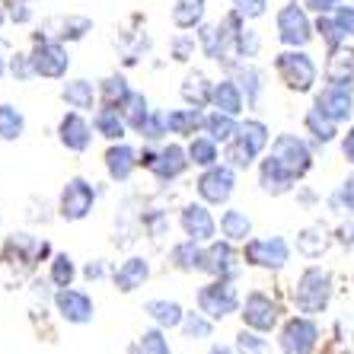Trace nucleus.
<instances>
[{
  "instance_id": "20e7f679",
  "label": "nucleus",
  "mask_w": 354,
  "mask_h": 354,
  "mask_svg": "<svg viewBox=\"0 0 354 354\" xmlns=\"http://www.w3.org/2000/svg\"><path fill=\"white\" fill-rule=\"evenodd\" d=\"M243 262L265 268V272H281L290 262V246L284 236H259L246 239L243 246Z\"/></svg>"
},
{
  "instance_id": "cd10ccee",
  "label": "nucleus",
  "mask_w": 354,
  "mask_h": 354,
  "mask_svg": "<svg viewBox=\"0 0 354 354\" xmlns=\"http://www.w3.org/2000/svg\"><path fill=\"white\" fill-rule=\"evenodd\" d=\"M329 227H322V223H310V227L297 233V252L306 259H319L329 249Z\"/></svg>"
},
{
  "instance_id": "2eb2a0df",
  "label": "nucleus",
  "mask_w": 354,
  "mask_h": 354,
  "mask_svg": "<svg viewBox=\"0 0 354 354\" xmlns=\"http://www.w3.org/2000/svg\"><path fill=\"white\" fill-rule=\"evenodd\" d=\"M354 86H342V83H329L322 86V93H316V106L332 118V122L345 124L354 115Z\"/></svg>"
},
{
  "instance_id": "f257e3e1",
  "label": "nucleus",
  "mask_w": 354,
  "mask_h": 354,
  "mask_svg": "<svg viewBox=\"0 0 354 354\" xmlns=\"http://www.w3.org/2000/svg\"><path fill=\"white\" fill-rule=\"evenodd\" d=\"M332 300V274L319 265H310L300 272V278L294 281V304L300 313L316 316L322 313Z\"/></svg>"
},
{
  "instance_id": "6ab92c4d",
  "label": "nucleus",
  "mask_w": 354,
  "mask_h": 354,
  "mask_svg": "<svg viewBox=\"0 0 354 354\" xmlns=\"http://www.w3.org/2000/svg\"><path fill=\"white\" fill-rule=\"evenodd\" d=\"M138 166H140V153L134 147H128V144H122V140H115L106 150V173L112 182H128Z\"/></svg>"
},
{
  "instance_id": "8fccbe9b",
  "label": "nucleus",
  "mask_w": 354,
  "mask_h": 354,
  "mask_svg": "<svg viewBox=\"0 0 354 354\" xmlns=\"http://www.w3.org/2000/svg\"><path fill=\"white\" fill-rule=\"evenodd\" d=\"M169 58L173 61L195 58V35H189L185 29H182L179 35H173V39H169Z\"/></svg>"
},
{
  "instance_id": "a211bd4d",
  "label": "nucleus",
  "mask_w": 354,
  "mask_h": 354,
  "mask_svg": "<svg viewBox=\"0 0 354 354\" xmlns=\"http://www.w3.org/2000/svg\"><path fill=\"white\" fill-rule=\"evenodd\" d=\"M259 185H262L265 195L278 198V195H288V192H294L297 176L290 173L284 163H278V160L268 153V157L259 163Z\"/></svg>"
},
{
  "instance_id": "052dcab7",
  "label": "nucleus",
  "mask_w": 354,
  "mask_h": 354,
  "mask_svg": "<svg viewBox=\"0 0 354 354\" xmlns=\"http://www.w3.org/2000/svg\"><path fill=\"white\" fill-rule=\"evenodd\" d=\"M144 223H147V230L153 233V236H160V233H163V227H166V217L163 214H153L150 221H144Z\"/></svg>"
},
{
  "instance_id": "e433bc0d",
  "label": "nucleus",
  "mask_w": 354,
  "mask_h": 354,
  "mask_svg": "<svg viewBox=\"0 0 354 354\" xmlns=\"http://www.w3.org/2000/svg\"><path fill=\"white\" fill-rule=\"evenodd\" d=\"M185 150H189L192 166H201V169H207V166H214L217 160H221V153H217V140L211 138V134H205V138H192V144Z\"/></svg>"
},
{
  "instance_id": "1a4fd4ad",
  "label": "nucleus",
  "mask_w": 354,
  "mask_h": 354,
  "mask_svg": "<svg viewBox=\"0 0 354 354\" xmlns=\"http://www.w3.org/2000/svg\"><path fill=\"white\" fill-rule=\"evenodd\" d=\"M29 58H32L35 77H45V80H61V77H67V71H71V55H67V48L55 39L35 41V48L29 51Z\"/></svg>"
},
{
  "instance_id": "f3484780",
  "label": "nucleus",
  "mask_w": 354,
  "mask_h": 354,
  "mask_svg": "<svg viewBox=\"0 0 354 354\" xmlns=\"http://www.w3.org/2000/svg\"><path fill=\"white\" fill-rule=\"evenodd\" d=\"M58 140L61 147H67L71 153H86L93 144V124L74 109L58 122Z\"/></svg>"
},
{
  "instance_id": "37998d69",
  "label": "nucleus",
  "mask_w": 354,
  "mask_h": 354,
  "mask_svg": "<svg viewBox=\"0 0 354 354\" xmlns=\"http://www.w3.org/2000/svg\"><path fill=\"white\" fill-rule=\"evenodd\" d=\"M77 278V265L74 259L67 256V252H58V256H51V274L48 281L55 284V288H71Z\"/></svg>"
},
{
  "instance_id": "5701e85b",
  "label": "nucleus",
  "mask_w": 354,
  "mask_h": 354,
  "mask_svg": "<svg viewBox=\"0 0 354 354\" xmlns=\"http://www.w3.org/2000/svg\"><path fill=\"white\" fill-rule=\"evenodd\" d=\"M211 106L217 112H227V115H239L243 109H246V96L239 90V83L230 80V77H223V80L214 83V93H211Z\"/></svg>"
},
{
  "instance_id": "f03ea898",
  "label": "nucleus",
  "mask_w": 354,
  "mask_h": 354,
  "mask_svg": "<svg viewBox=\"0 0 354 354\" xmlns=\"http://www.w3.org/2000/svg\"><path fill=\"white\" fill-rule=\"evenodd\" d=\"M274 29H278V41L288 48H306L316 35V23H310V10L297 0H288L274 17Z\"/></svg>"
},
{
  "instance_id": "58836bf2",
  "label": "nucleus",
  "mask_w": 354,
  "mask_h": 354,
  "mask_svg": "<svg viewBox=\"0 0 354 354\" xmlns=\"http://www.w3.org/2000/svg\"><path fill=\"white\" fill-rule=\"evenodd\" d=\"M239 140H246L252 150L262 153L268 147V140H272V131H268V124L259 122V118H246V122H239V131H236Z\"/></svg>"
},
{
  "instance_id": "69168bd1",
  "label": "nucleus",
  "mask_w": 354,
  "mask_h": 354,
  "mask_svg": "<svg viewBox=\"0 0 354 354\" xmlns=\"http://www.w3.org/2000/svg\"><path fill=\"white\" fill-rule=\"evenodd\" d=\"M7 71H10V64H7V61H3V58H0V77L7 74Z\"/></svg>"
},
{
  "instance_id": "774afa93",
  "label": "nucleus",
  "mask_w": 354,
  "mask_h": 354,
  "mask_svg": "<svg viewBox=\"0 0 354 354\" xmlns=\"http://www.w3.org/2000/svg\"><path fill=\"white\" fill-rule=\"evenodd\" d=\"M351 3H354V0H351Z\"/></svg>"
},
{
  "instance_id": "a878e982",
  "label": "nucleus",
  "mask_w": 354,
  "mask_h": 354,
  "mask_svg": "<svg viewBox=\"0 0 354 354\" xmlns=\"http://www.w3.org/2000/svg\"><path fill=\"white\" fill-rule=\"evenodd\" d=\"M93 128H96V134H102L106 140H122L124 134H128V122H124L122 109L106 106V102H102V109H96V115H93Z\"/></svg>"
},
{
  "instance_id": "13d9d810",
  "label": "nucleus",
  "mask_w": 354,
  "mask_h": 354,
  "mask_svg": "<svg viewBox=\"0 0 354 354\" xmlns=\"http://www.w3.org/2000/svg\"><path fill=\"white\" fill-rule=\"evenodd\" d=\"M106 274V265H102V259H96V262H90L86 268H83V278H90V281H99Z\"/></svg>"
},
{
  "instance_id": "0eeeda50",
  "label": "nucleus",
  "mask_w": 354,
  "mask_h": 354,
  "mask_svg": "<svg viewBox=\"0 0 354 354\" xmlns=\"http://www.w3.org/2000/svg\"><path fill=\"white\" fill-rule=\"evenodd\" d=\"M96 205V189H93V182H86L83 176H74V179L64 182V189H61V201H58V211L64 221L77 223L93 211Z\"/></svg>"
},
{
  "instance_id": "e2e57ef3",
  "label": "nucleus",
  "mask_w": 354,
  "mask_h": 354,
  "mask_svg": "<svg viewBox=\"0 0 354 354\" xmlns=\"http://www.w3.org/2000/svg\"><path fill=\"white\" fill-rule=\"evenodd\" d=\"M157 153H160V150H140V166L153 169V163H157Z\"/></svg>"
},
{
  "instance_id": "ea45409f",
  "label": "nucleus",
  "mask_w": 354,
  "mask_h": 354,
  "mask_svg": "<svg viewBox=\"0 0 354 354\" xmlns=\"http://www.w3.org/2000/svg\"><path fill=\"white\" fill-rule=\"evenodd\" d=\"M131 96V86H128V80H124L122 74H109L106 80L99 83V99L106 102V106H118L122 109V102Z\"/></svg>"
},
{
  "instance_id": "b1692460",
  "label": "nucleus",
  "mask_w": 354,
  "mask_h": 354,
  "mask_svg": "<svg viewBox=\"0 0 354 354\" xmlns=\"http://www.w3.org/2000/svg\"><path fill=\"white\" fill-rule=\"evenodd\" d=\"M205 112L195 106L189 109H173V112H166V124H169V134L176 138H195L198 131H205Z\"/></svg>"
},
{
  "instance_id": "39448f33",
  "label": "nucleus",
  "mask_w": 354,
  "mask_h": 354,
  "mask_svg": "<svg viewBox=\"0 0 354 354\" xmlns=\"http://www.w3.org/2000/svg\"><path fill=\"white\" fill-rule=\"evenodd\" d=\"M239 306L243 304H239V294H236V288H233V281L214 278V281H207L205 288L198 290V310H201L205 316H211L214 322L233 316Z\"/></svg>"
},
{
  "instance_id": "a18cd8bd",
  "label": "nucleus",
  "mask_w": 354,
  "mask_h": 354,
  "mask_svg": "<svg viewBox=\"0 0 354 354\" xmlns=\"http://www.w3.org/2000/svg\"><path fill=\"white\" fill-rule=\"evenodd\" d=\"M179 329L185 332V338H192V342H201V338H211V332H214V319L198 310V313H185V319H182Z\"/></svg>"
},
{
  "instance_id": "bb28decb",
  "label": "nucleus",
  "mask_w": 354,
  "mask_h": 354,
  "mask_svg": "<svg viewBox=\"0 0 354 354\" xmlns=\"http://www.w3.org/2000/svg\"><path fill=\"white\" fill-rule=\"evenodd\" d=\"M182 99H185V106H195V109H205L211 106V93H214V83L207 80L201 71H189L185 80H182Z\"/></svg>"
},
{
  "instance_id": "72a5a7b5",
  "label": "nucleus",
  "mask_w": 354,
  "mask_h": 354,
  "mask_svg": "<svg viewBox=\"0 0 354 354\" xmlns=\"http://www.w3.org/2000/svg\"><path fill=\"white\" fill-rule=\"evenodd\" d=\"M304 124H306V134H310V138H313L319 147L332 144V140H335V134H338V122H332V118L326 115L319 106H313L310 112H306Z\"/></svg>"
},
{
  "instance_id": "4d7b16f0",
  "label": "nucleus",
  "mask_w": 354,
  "mask_h": 354,
  "mask_svg": "<svg viewBox=\"0 0 354 354\" xmlns=\"http://www.w3.org/2000/svg\"><path fill=\"white\" fill-rule=\"evenodd\" d=\"M335 19H338V26L345 29L348 39H354V3H351V7H338L335 10Z\"/></svg>"
},
{
  "instance_id": "c756f323",
  "label": "nucleus",
  "mask_w": 354,
  "mask_h": 354,
  "mask_svg": "<svg viewBox=\"0 0 354 354\" xmlns=\"http://www.w3.org/2000/svg\"><path fill=\"white\" fill-rule=\"evenodd\" d=\"M326 77L329 83H342V86H354V48H335L329 51V64H326Z\"/></svg>"
},
{
  "instance_id": "9b49d317",
  "label": "nucleus",
  "mask_w": 354,
  "mask_h": 354,
  "mask_svg": "<svg viewBox=\"0 0 354 354\" xmlns=\"http://www.w3.org/2000/svg\"><path fill=\"white\" fill-rule=\"evenodd\" d=\"M239 316H243V326H249V329H256L265 335V332H272L274 326H278L281 306L274 304L265 290H252V294H246L243 306H239Z\"/></svg>"
},
{
  "instance_id": "f8f14e48",
  "label": "nucleus",
  "mask_w": 354,
  "mask_h": 354,
  "mask_svg": "<svg viewBox=\"0 0 354 354\" xmlns=\"http://www.w3.org/2000/svg\"><path fill=\"white\" fill-rule=\"evenodd\" d=\"M239 252L233 249L230 239H223V243H217V239H211V246L205 249V272L211 274V278H221V281H236L239 278Z\"/></svg>"
},
{
  "instance_id": "dca6fc26",
  "label": "nucleus",
  "mask_w": 354,
  "mask_h": 354,
  "mask_svg": "<svg viewBox=\"0 0 354 354\" xmlns=\"http://www.w3.org/2000/svg\"><path fill=\"white\" fill-rule=\"evenodd\" d=\"M39 32L41 35H35V41H41V39L80 41L86 32H93V19L77 17V13H71V17H51V19H45V23H41Z\"/></svg>"
},
{
  "instance_id": "79ce46f5",
  "label": "nucleus",
  "mask_w": 354,
  "mask_h": 354,
  "mask_svg": "<svg viewBox=\"0 0 354 354\" xmlns=\"http://www.w3.org/2000/svg\"><path fill=\"white\" fill-rule=\"evenodd\" d=\"M256 157H259V150H252L246 144V140H239V138H233V140H227V150H223V160L233 166V169H249V166L256 163Z\"/></svg>"
},
{
  "instance_id": "4c0bfd02",
  "label": "nucleus",
  "mask_w": 354,
  "mask_h": 354,
  "mask_svg": "<svg viewBox=\"0 0 354 354\" xmlns=\"http://www.w3.org/2000/svg\"><path fill=\"white\" fill-rule=\"evenodd\" d=\"M26 131V118L17 106L0 102V140H19Z\"/></svg>"
},
{
  "instance_id": "3c124183",
  "label": "nucleus",
  "mask_w": 354,
  "mask_h": 354,
  "mask_svg": "<svg viewBox=\"0 0 354 354\" xmlns=\"http://www.w3.org/2000/svg\"><path fill=\"white\" fill-rule=\"evenodd\" d=\"M329 201H332V207L348 211V217H354V176H351V179H345V185H342V189H338Z\"/></svg>"
},
{
  "instance_id": "412c9836",
  "label": "nucleus",
  "mask_w": 354,
  "mask_h": 354,
  "mask_svg": "<svg viewBox=\"0 0 354 354\" xmlns=\"http://www.w3.org/2000/svg\"><path fill=\"white\" fill-rule=\"evenodd\" d=\"M169 265L176 272H185V274H195V272H205V249L198 239H182L169 249Z\"/></svg>"
},
{
  "instance_id": "4be33fe9",
  "label": "nucleus",
  "mask_w": 354,
  "mask_h": 354,
  "mask_svg": "<svg viewBox=\"0 0 354 354\" xmlns=\"http://www.w3.org/2000/svg\"><path fill=\"white\" fill-rule=\"evenodd\" d=\"M150 278V262L147 259H140V256H131V259H124L122 265H118V272H115V288L122 290V294H134L138 288H144Z\"/></svg>"
},
{
  "instance_id": "2f4dec72",
  "label": "nucleus",
  "mask_w": 354,
  "mask_h": 354,
  "mask_svg": "<svg viewBox=\"0 0 354 354\" xmlns=\"http://www.w3.org/2000/svg\"><path fill=\"white\" fill-rule=\"evenodd\" d=\"M236 83H239V90H243V96H246V106L256 109L265 93V74L256 64L243 61V64H239V74H236Z\"/></svg>"
},
{
  "instance_id": "0e129e2a",
  "label": "nucleus",
  "mask_w": 354,
  "mask_h": 354,
  "mask_svg": "<svg viewBox=\"0 0 354 354\" xmlns=\"http://www.w3.org/2000/svg\"><path fill=\"white\" fill-rule=\"evenodd\" d=\"M207 354H236V348H230V345H211V351Z\"/></svg>"
},
{
  "instance_id": "680f3d73",
  "label": "nucleus",
  "mask_w": 354,
  "mask_h": 354,
  "mask_svg": "<svg viewBox=\"0 0 354 354\" xmlns=\"http://www.w3.org/2000/svg\"><path fill=\"white\" fill-rule=\"evenodd\" d=\"M338 239H342L345 246H354V217L345 223V227H342V230H338Z\"/></svg>"
},
{
  "instance_id": "864d4df0",
  "label": "nucleus",
  "mask_w": 354,
  "mask_h": 354,
  "mask_svg": "<svg viewBox=\"0 0 354 354\" xmlns=\"http://www.w3.org/2000/svg\"><path fill=\"white\" fill-rule=\"evenodd\" d=\"M265 7H268V0H236V3H233V10H236L243 19H259L265 13Z\"/></svg>"
},
{
  "instance_id": "473e14b6",
  "label": "nucleus",
  "mask_w": 354,
  "mask_h": 354,
  "mask_svg": "<svg viewBox=\"0 0 354 354\" xmlns=\"http://www.w3.org/2000/svg\"><path fill=\"white\" fill-rule=\"evenodd\" d=\"M207 13V0H176L173 3V26L176 29H198L205 23Z\"/></svg>"
},
{
  "instance_id": "338daca9",
  "label": "nucleus",
  "mask_w": 354,
  "mask_h": 354,
  "mask_svg": "<svg viewBox=\"0 0 354 354\" xmlns=\"http://www.w3.org/2000/svg\"><path fill=\"white\" fill-rule=\"evenodd\" d=\"M233 3H236V0H233Z\"/></svg>"
},
{
  "instance_id": "603ef678",
  "label": "nucleus",
  "mask_w": 354,
  "mask_h": 354,
  "mask_svg": "<svg viewBox=\"0 0 354 354\" xmlns=\"http://www.w3.org/2000/svg\"><path fill=\"white\" fill-rule=\"evenodd\" d=\"M10 74L17 77V80H32L35 77V67H32V58H29V55H13V58H10Z\"/></svg>"
},
{
  "instance_id": "ddd939ff",
  "label": "nucleus",
  "mask_w": 354,
  "mask_h": 354,
  "mask_svg": "<svg viewBox=\"0 0 354 354\" xmlns=\"http://www.w3.org/2000/svg\"><path fill=\"white\" fill-rule=\"evenodd\" d=\"M55 310H58L61 319H67L71 326H86V322H93V316H96V306H93L90 294L74 290V288H58V294H55Z\"/></svg>"
},
{
  "instance_id": "393cba45",
  "label": "nucleus",
  "mask_w": 354,
  "mask_h": 354,
  "mask_svg": "<svg viewBox=\"0 0 354 354\" xmlns=\"http://www.w3.org/2000/svg\"><path fill=\"white\" fill-rule=\"evenodd\" d=\"M61 99L67 102V109H77V112H93L96 109V99H99V90L93 86L90 80H67L64 90H61Z\"/></svg>"
},
{
  "instance_id": "6e6d98bb",
  "label": "nucleus",
  "mask_w": 354,
  "mask_h": 354,
  "mask_svg": "<svg viewBox=\"0 0 354 354\" xmlns=\"http://www.w3.org/2000/svg\"><path fill=\"white\" fill-rule=\"evenodd\" d=\"M310 13H316V17H322V13H335L338 7H342V0H300Z\"/></svg>"
},
{
  "instance_id": "7ed1b4c3",
  "label": "nucleus",
  "mask_w": 354,
  "mask_h": 354,
  "mask_svg": "<svg viewBox=\"0 0 354 354\" xmlns=\"http://www.w3.org/2000/svg\"><path fill=\"white\" fill-rule=\"evenodd\" d=\"M274 71H278L281 83H284L288 90H294V93H310L316 86V77H319L316 61L310 58L304 48L281 51L278 58H274Z\"/></svg>"
},
{
  "instance_id": "6e6552de",
  "label": "nucleus",
  "mask_w": 354,
  "mask_h": 354,
  "mask_svg": "<svg viewBox=\"0 0 354 354\" xmlns=\"http://www.w3.org/2000/svg\"><path fill=\"white\" fill-rule=\"evenodd\" d=\"M316 342H319V326L306 313L294 316V319H288L281 326V335H278L281 354H313Z\"/></svg>"
},
{
  "instance_id": "a19ab883",
  "label": "nucleus",
  "mask_w": 354,
  "mask_h": 354,
  "mask_svg": "<svg viewBox=\"0 0 354 354\" xmlns=\"http://www.w3.org/2000/svg\"><path fill=\"white\" fill-rule=\"evenodd\" d=\"M128 354H173V348H169V342H166L163 329H147V332H140V338L131 345V351Z\"/></svg>"
},
{
  "instance_id": "de8ad7c7",
  "label": "nucleus",
  "mask_w": 354,
  "mask_h": 354,
  "mask_svg": "<svg viewBox=\"0 0 354 354\" xmlns=\"http://www.w3.org/2000/svg\"><path fill=\"white\" fill-rule=\"evenodd\" d=\"M236 354H268V342L262 338V332H256V329H243L236 335Z\"/></svg>"
},
{
  "instance_id": "9d476101",
  "label": "nucleus",
  "mask_w": 354,
  "mask_h": 354,
  "mask_svg": "<svg viewBox=\"0 0 354 354\" xmlns=\"http://www.w3.org/2000/svg\"><path fill=\"white\" fill-rule=\"evenodd\" d=\"M272 157L278 163H284L297 179H304L310 169H313V150L306 144L304 138H297V134H278L272 140Z\"/></svg>"
},
{
  "instance_id": "c85d7f7f",
  "label": "nucleus",
  "mask_w": 354,
  "mask_h": 354,
  "mask_svg": "<svg viewBox=\"0 0 354 354\" xmlns=\"http://www.w3.org/2000/svg\"><path fill=\"white\" fill-rule=\"evenodd\" d=\"M144 313L157 322L160 329H179L182 319H185V310H182L176 300H163V297L147 300V304H144Z\"/></svg>"
},
{
  "instance_id": "f704fd0d",
  "label": "nucleus",
  "mask_w": 354,
  "mask_h": 354,
  "mask_svg": "<svg viewBox=\"0 0 354 354\" xmlns=\"http://www.w3.org/2000/svg\"><path fill=\"white\" fill-rule=\"evenodd\" d=\"M150 102H147V96L144 93H138V90H131V96L122 102V115H124V122H128V128L131 131H140L144 128V122L150 118Z\"/></svg>"
},
{
  "instance_id": "c9c22d12",
  "label": "nucleus",
  "mask_w": 354,
  "mask_h": 354,
  "mask_svg": "<svg viewBox=\"0 0 354 354\" xmlns=\"http://www.w3.org/2000/svg\"><path fill=\"white\" fill-rule=\"evenodd\" d=\"M239 131V122L236 115H227V112H211V115L205 118V134H211L214 140H221V144H227V140H233Z\"/></svg>"
},
{
  "instance_id": "09e8293b",
  "label": "nucleus",
  "mask_w": 354,
  "mask_h": 354,
  "mask_svg": "<svg viewBox=\"0 0 354 354\" xmlns=\"http://www.w3.org/2000/svg\"><path fill=\"white\" fill-rule=\"evenodd\" d=\"M138 134H140L144 140H147V144H153V140L166 138V134H169V124H166V112L153 109V112H150V118L144 122V128H140Z\"/></svg>"
},
{
  "instance_id": "aec40b11",
  "label": "nucleus",
  "mask_w": 354,
  "mask_h": 354,
  "mask_svg": "<svg viewBox=\"0 0 354 354\" xmlns=\"http://www.w3.org/2000/svg\"><path fill=\"white\" fill-rule=\"evenodd\" d=\"M192 166V160H189V150L185 147H179V144H166L163 150L157 153V163H153V169L150 173L157 176L160 182H176L185 169Z\"/></svg>"
},
{
  "instance_id": "4468645a",
  "label": "nucleus",
  "mask_w": 354,
  "mask_h": 354,
  "mask_svg": "<svg viewBox=\"0 0 354 354\" xmlns=\"http://www.w3.org/2000/svg\"><path fill=\"white\" fill-rule=\"evenodd\" d=\"M179 227L182 233L189 239H198V243H211V239L217 236V221L214 214L207 211V205L201 201V205H185L182 207V214H179Z\"/></svg>"
},
{
  "instance_id": "c03bdc74",
  "label": "nucleus",
  "mask_w": 354,
  "mask_h": 354,
  "mask_svg": "<svg viewBox=\"0 0 354 354\" xmlns=\"http://www.w3.org/2000/svg\"><path fill=\"white\" fill-rule=\"evenodd\" d=\"M316 32H319V39L326 41V48L329 51H335V48H342L345 45V29L338 26V19L335 17H329V13H322L319 19H316Z\"/></svg>"
},
{
  "instance_id": "423d86ee",
  "label": "nucleus",
  "mask_w": 354,
  "mask_h": 354,
  "mask_svg": "<svg viewBox=\"0 0 354 354\" xmlns=\"http://www.w3.org/2000/svg\"><path fill=\"white\" fill-rule=\"evenodd\" d=\"M236 192V169L230 163H214L198 176V195L205 205H227Z\"/></svg>"
},
{
  "instance_id": "bf43d9fd",
  "label": "nucleus",
  "mask_w": 354,
  "mask_h": 354,
  "mask_svg": "<svg viewBox=\"0 0 354 354\" xmlns=\"http://www.w3.org/2000/svg\"><path fill=\"white\" fill-rule=\"evenodd\" d=\"M342 153H345V160L354 166V128H348V134L342 138Z\"/></svg>"
},
{
  "instance_id": "49530a36",
  "label": "nucleus",
  "mask_w": 354,
  "mask_h": 354,
  "mask_svg": "<svg viewBox=\"0 0 354 354\" xmlns=\"http://www.w3.org/2000/svg\"><path fill=\"white\" fill-rule=\"evenodd\" d=\"M262 51V39H259V32L256 29H239V35H236V45H233V55L236 58H243V61H252Z\"/></svg>"
},
{
  "instance_id": "5fc2aeb1",
  "label": "nucleus",
  "mask_w": 354,
  "mask_h": 354,
  "mask_svg": "<svg viewBox=\"0 0 354 354\" xmlns=\"http://www.w3.org/2000/svg\"><path fill=\"white\" fill-rule=\"evenodd\" d=\"M7 17L13 19V23H29L32 19V10H29V0H13L7 7Z\"/></svg>"
},
{
  "instance_id": "7c9ffc66",
  "label": "nucleus",
  "mask_w": 354,
  "mask_h": 354,
  "mask_svg": "<svg viewBox=\"0 0 354 354\" xmlns=\"http://www.w3.org/2000/svg\"><path fill=\"white\" fill-rule=\"evenodd\" d=\"M221 236L230 239V243H246V239H252V221H249L246 211L227 207L221 214Z\"/></svg>"
}]
</instances>
